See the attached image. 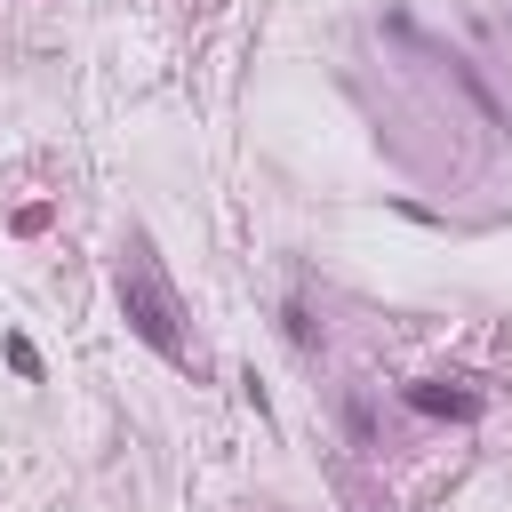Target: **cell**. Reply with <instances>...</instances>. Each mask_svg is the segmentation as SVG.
<instances>
[{"mask_svg": "<svg viewBox=\"0 0 512 512\" xmlns=\"http://www.w3.org/2000/svg\"><path fill=\"white\" fill-rule=\"evenodd\" d=\"M120 312H128V328H136L160 360L200 368V344H192V328H184V296H176V280L160 272L152 240H128V256H120Z\"/></svg>", "mask_w": 512, "mask_h": 512, "instance_id": "obj_1", "label": "cell"}, {"mask_svg": "<svg viewBox=\"0 0 512 512\" xmlns=\"http://www.w3.org/2000/svg\"><path fill=\"white\" fill-rule=\"evenodd\" d=\"M408 408H424V416H480V392H464L448 376H424V384H408Z\"/></svg>", "mask_w": 512, "mask_h": 512, "instance_id": "obj_2", "label": "cell"}, {"mask_svg": "<svg viewBox=\"0 0 512 512\" xmlns=\"http://www.w3.org/2000/svg\"><path fill=\"white\" fill-rule=\"evenodd\" d=\"M448 80H456V88L472 96V112H480L488 128H512V120H504V104H496V88H488V80H480V72H472L464 56H448Z\"/></svg>", "mask_w": 512, "mask_h": 512, "instance_id": "obj_3", "label": "cell"}, {"mask_svg": "<svg viewBox=\"0 0 512 512\" xmlns=\"http://www.w3.org/2000/svg\"><path fill=\"white\" fill-rule=\"evenodd\" d=\"M8 368H16V376H40V352H32L24 336H8Z\"/></svg>", "mask_w": 512, "mask_h": 512, "instance_id": "obj_4", "label": "cell"}]
</instances>
